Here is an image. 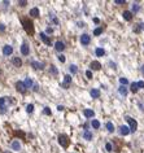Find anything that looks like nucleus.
I'll return each instance as SVG.
<instances>
[{"mask_svg":"<svg viewBox=\"0 0 144 153\" xmlns=\"http://www.w3.org/2000/svg\"><path fill=\"white\" fill-rule=\"evenodd\" d=\"M4 153H9V152H4Z\"/></svg>","mask_w":144,"mask_h":153,"instance_id":"nucleus-51","label":"nucleus"},{"mask_svg":"<svg viewBox=\"0 0 144 153\" xmlns=\"http://www.w3.org/2000/svg\"><path fill=\"white\" fill-rule=\"evenodd\" d=\"M5 101H7V97H0V108H4Z\"/></svg>","mask_w":144,"mask_h":153,"instance_id":"nucleus-31","label":"nucleus"},{"mask_svg":"<svg viewBox=\"0 0 144 153\" xmlns=\"http://www.w3.org/2000/svg\"><path fill=\"white\" fill-rule=\"evenodd\" d=\"M33 110H34V105H33V104H29V105L26 106V112H27V113H31Z\"/></svg>","mask_w":144,"mask_h":153,"instance_id":"nucleus-30","label":"nucleus"},{"mask_svg":"<svg viewBox=\"0 0 144 153\" xmlns=\"http://www.w3.org/2000/svg\"><path fill=\"white\" fill-rule=\"evenodd\" d=\"M44 113H45V114H48V116H49V114H51V110H49V108H44Z\"/></svg>","mask_w":144,"mask_h":153,"instance_id":"nucleus-39","label":"nucleus"},{"mask_svg":"<svg viewBox=\"0 0 144 153\" xmlns=\"http://www.w3.org/2000/svg\"><path fill=\"white\" fill-rule=\"evenodd\" d=\"M91 97H94V99H97V97H100V91L99 90H96V88H94V90H91Z\"/></svg>","mask_w":144,"mask_h":153,"instance_id":"nucleus-16","label":"nucleus"},{"mask_svg":"<svg viewBox=\"0 0 144 153\" xmlns=\"http://www.w3.org/2000/svg\"><path fill=\"white\" fill-rule=\"evenodd\" d=\"M55 48H56V51L57 52H62L64 49H65V44L62 43V42H56V44H55Z\"/></svg>","mask_w":144,"mask_h":153,"instance_id":"nucleus-11","label":"nucleus"},{"mask_svg":"<svg viewBox=\"0 0 144 153\" xmlns=\"http://www.w3.org/2000/svg\"><path fill=\"white\" fill-rule=\"evenodd\" d=\"M101 33H103V27H97L94 30V35H96V36H99Z\"/></svg>","mask_w":144,"mask_h":153,"instance_id":"nucleus-27","label":"nucleus"},{"mask_svg":"<svg viewBox=\"0 0 144 153\" xmlns=\"http://www.w3.org/2000/svg\"><path fill=\"white\" fill-rule=\"evenodd\" d=\"M131 92L132 94H136V92H138V90H139V87H138V83H136V82H134V83H131Z\"/></svg>","mask_w":144,"mask_h":153,"instance_id":"nucleus-21","label":"nucleus"},{"mask_svg":"<svg viewBox=\"0 0 144 153\" xmlns=\"http://www.w3.org/2000/svg\"><path fill=\"white\" fill-rule=\"evenodd\" d=\"M126 121L128 122V125H130V131L131 132H135L136 131V128H138V122H136L134 118H131V117H126Z\"/></svg>","mask_w":144,"mask_h":153,"instance_id":"nucleus-3","label":"nucleus"},{"mask_svg":"<svg viewBox=\"0 0 144 153\" xmlns=\"http://www.w3.org/2000/svg\"><path fill=\"white\" fill-rule=\"evenodd\" d=\"M122 16H123V18H125L126 21H131V20H132V13H131L130 11H125V12L122 13Z\"/></svg>","mask_w":144,"mask_h":153,"instance_id":"nucleus-13","label":"nucleus"},{"mask_svg":"<svg viewBox=\"0 0 144 153\" xmlns=\"http://www.w3.org/2000/svg\"><path fill=\"white\" fill-rule=\"evenodd\" d=\"M24 83H25V87H26V88H31V87H34V83H33V81L30 79L29 76L25 79V82H24Z\"/></svg>","mask_w":144,"mask_h":153,"instance_id":"nucleus-17","label":"nucleus"},{"mask_svg":"<svg viewBox=\"0 0 144 153\" xmlns=\"http://www.w3.org/2000/svg\"><path fill=\"white\" fill-rule=\"evenodd\" d=\"M39 36H40V39L45 43V44H47V45H52V43H51V39H49V38L47 36V35H45L44 33H40L39 34Z\"/></svg>","mask_w":144,"mask_h":153,"instance_id":"nucleus-10","label":"nucleus"},{"mask_svg":"<svg viewBox=\"0 0 144 153\" xmlns=\"http://www.w3.org/2000/svg\"><path fill=\"white\" fill-rule=\"evenodd\" d=\"M49 71H51L52 74H53V75H57V73H58V70H57V69H56L53 65H51V69H49Z\"/></svg>","mask_w":144,"mask_h":153,"instance_id":"nucleus-29","label":"nucleus"},{"mask_svg":"<svg viewBox=\"0 0 144 153\" xmlns=\"http://www.w3.org/2000/svg\"><path fill=\"white\" fill-rule=\"evenodd\" d=\"M116 4H125V0H116Z\"/></svg>","mask_w":144,"mask_h":153,"instance_id":"nucleus-40","label":"nucleus"},{"mask_svg":"<svg viewBox=\"0 0 144 153\" xmlns=\"http://www.w3.org/2000/svg\"><path fill=\"white\" fill-rule=\"evenodd\" d=\"M140 31H141V30H140V27H139V25H138V26L135 27V33H140Z\"/></svg>","mask_w":144,"mask_h":153,"instance_id":"nucleus-42","label":"nucleus"},{"mask_svg":"<svg viewBox=\"0 0 144 153\" xmlns=\"http://www.w3.org/2000/svg\"><path fill=\"white\" fill-rule=\"evenodd\" d=\"M90 66H91V69H92V70H100L101 64H100V62H97V61H92Z\"/></svg>","mask_w":144,"mask_h":153,"instance_id":"nucleus-12","label":"nucleus"},{"mask_svg":"<svg viewBox=\"0 0 144 153\" xmlns=\"http://www.w3.org/2000/svg\"><path fill=\"white\" fill-rule=\"evenodd\" d=\"M119 82H121V85H122V86H126L127 83H128V81L126 78H119Z\"/></svg>","mask_w":144,"mask_h":153,"instance_id":"nucleus-33","label":"nucleus"},{"mask_svg":"<svg viewBox=\"0 0 144 153\" xmlns=\"http://www.w3.org/2000/svg\"><path fill=\"white\" fill-rule=\"evenodd\" d=\"M119 94H121V95H123V96H126V95H127V88H126L125 86L119 87Z\"/></svg>","mask_w":144,"mask_h":153,"instance_id":"nucleus-26","label":"nucleus"},{"mask_svg":"<svg viewBox=\"0 0 144 153\" xmlns=\"http://www.w3.org/2000/svg\"><path fill=\"white\" fill-rule=\"evenodd\" d=\"M57 109H58V110H62V109H64V106H62V105H58V106H57Z\"/></svg>","mask_w":144,"mask_h":153,"instance_id":"nucleus-45","label":"nucleus"},{"mask_svg":"<svg viewBox=\"0 0 144 153\" xmlns=\"http://www.w3.org/2000/svg\"><path fill=\"white\" fill-rule=\"evenodd\" d=\"M11 147H12L13 150H20V149H21V144H20L18 140H14V141H12Z\"/></svg>","mask_w":144,"mask_h":153,"instance_id":"nucleus-14","label":"nucleus"},{"mask_svg":"<svg viewBox=\"0 0 144 153\" xmlns=\"http://www.w3.org/2000/svg\"><path fill=\"white\" fill-rule=\"evenodd\" d=\"M58 143H60V145H61V147L67 148V147H69V144H70V139H69L66 135H60V136H58Z\"/></svg>","mask_w":144,"mask_h":153,"instance_id":"nucleus-2","label":"nucleus"},{"mask_svg":"<svg viewBox=\"0 0 144 153\" xmlns=\"http://www.w3.org/2000/svg\"><path fill=\"white\" fill-rule=\"evenodd\" d=\"M119 134L121 135H123V136H126V135H128L130 134V127H127V126H121L119 127Z\"/></svg>","mask_w":144,"mask_h":153,"instance_id":"nucleus-8","label":"nucleus"},{"mask_svg":"<svg viewBox=\"0 0 144 153\" xmlns=\"http://www.w3.org/2000/svg\"><path fill=\"white\" fill-rule=\"evenodd\" d=\"M26 4H27V2H24V0H21V2H20V5L21 7H25Z\"/></svg>","mask_w":144,"mask_h":153,"instance_id":"nucleus-41","label":"nucleus"},{"mask_svg":"<svg viewBox=\"0 0 144 153\" xmlns=\"http://www.w3.org/2000/svg\"><path fill=\"white\" fill-rule=\"evenodd\" d=\"M90 42H91V36L88 34H82L81 35V43H82V45H88Z\"/></svg>","mask_w":144,"mask_h":153,"instance_id":"nucleus-4","label":"nucleus"},{"mask_svg":"<svg viewBox=\"0 0 144 153\" xmlns=\"http://www.w3.org/2000/svg\"><path fill=\"white\" fill-rule=\"evenodd\" d=\"M141 73H143V74H144V65H143V66H141Z\"/></svg>","mask_w":144,"mask_h":153,"instance_id":"nucleus-50","label":"nucleus"},{"mask_svg":"<svg viewBox=\"0 0 144 153\" xmlns=\"http://www.w3.org/2000/svg\"><path fill=\"white\" fill-rule=\"evenodd\" d=\"M138 25H139L140 30H144V24H138Z\"/></svg>","mask_w":144,"mask_h":153,"instance_id":"nucleus-44","label":"nucleus"},{"mask_svg":"<svg viewBox=\"0 0 144 153\" xmlns=\"http://www.w3.org/2000/svg\"><path fill=\"white\" fill-rule=\"evenodd\" d=\"M13 65H14V66H17V67H21V66H22V61H21V58H20V57H14V58H13Z\"/></svg>","mask_w":144,"mask_h":153,"instance_id":"nucleus-19","label":"nucleus"},{"mask_svg":"<svg viewBox=\"0 0 144 153\" xmlns=\"http://www.w3.org/2000/svg\"><path fill=\"white\" fill-rule=\"evenodd\" d=\"M136 12H139V4H132V13H136Z\"/></svg>","mask_w":144,"mask_h":153,"instance_id":"nucleus-32","label":"nucleus"},{"mask_svg":"<svg viewBox=\"0 0 144 153\" xmlns=\"http://www.w3.org/2000/svg\"><path fill=\"white\" fill-rule=\"evenodd\" d=\"M30 16H31V17H38V16H39V9H38V8H33L31 11H30Z\"/></svg>","mask_w":144,"mask_h":153,"instance_id":"nucleus-22","label":"nucleus"},{"mask_svg":"<svg viewBox=\"0 0 144 153\" xmlns=\"http://www.w3.org/2000/svg\"><path fill=\"white\" fill-rule=\"evenodd\" d=\"M3 53H4V56H11L13 53V47H12V45H4Z\"/></svg>","mask_w":144,"mask_h":153,"instance_id":"nucleus-7","label":"nucleus"},{"mask_svg":"<svg viewBox=\"0 0 144 153\" xmlns=\"http://www.w3.org/2000/svg\"><path fill=\"white\" fill-rule=\"evenodd\" d=\"M69 70H70V73H71V74H75V73L78 71V67L75 66V65H70V67H69Z\"/></svg>","mask_w":144,"mask_h":153,"instance_id":"nucleus-28","label":"nucleus"},{"mask_svg":"<svg viewBox=\"0 0 144 153\" xmlns=\"http://www.w3.org/2000/svg\"><path fill=\"white\" fill-rule=\"evenodd\" d=\"M86 76H87L88 79L92 78V73H91V70H87V71H86Z\"/></svg>","mask_w":144,"mask_h":153,"instance_id":"nucleus-35","label":"nucleus"},{"mask_svg":"<svg viewBox=\"0 0 144 153\" xmlns=\"http://www.w3.org/2000/svg\"><path fill=\"white\" fill-rule=\"evenodd\" d=\"M52 31H53V30H52V29H51V27H48V29H47V33H49V34H51V33H52Z\"/></svg>","mask_w":144,"mask_h":153,"instance_id":"nucleus-47","label":"nucleus"},{"mask_svg":"<svg viewBox=\"0 0 144 153\" xmlns=\"http://www.w3.org/2000/svg\"><path fill=\"white\" fill-rule=\"evenodd\" d=\"M91 126H92L94 128H99L100 127V122L97 119H92V122H91Z\"/></svg>","mask_w":144,"mask_h":153,"instance_id":"nucleus-25","label":"nucleus"},{"mask_svg":"<svg viewBox=\"0 0 144 153\" xmlns=\"http://www.w3.org/2000/svg\"><path fill=\"white\" fill-rule=\"evenodd\" d=\"M21 53H22L24 56H27L29 53H30V48H29V45H27L26 43H24V44L21 45Z\"/></svg>","mask_w":144,"mask_h":153,"instance_id":"nucleus-9","label":"nucleus"},{"mask_svg":"<svg viewBox=\"0 0 144 153\" xmlns=\"http://www.w3.org/2000/svg\"><path fill=\"white\" fill-rule=\"evenodd\" d=\"M83 139H86V140H92V132H90V131H86L83 132Z\"/></svg>","mask_w":144,"mask_h":153,"instance_id":"nucleus-18","label":"nucleus"},{"mask_svg":"<svg viewBox=\"0 0 144 153\" xmlns=\"http://www.w3.org/2000/svg\"><path fill=\"white\" fill-rule=\"evenodd\" d=\"M105 127H107V130H108L109 132H113V131H114V125H113L112 122H107Z\"/></svg>","mask_w":144,"mask_h":153,"instance_id":"nucleus-23","label":"nucleus"},{"mask_svg":"<svg viewBox=\"0 0 144 153\" xmlns=\"http://www.w3.org/2000/svg\"><path fill=\"white\" fill-rule=\"evenodd\" d=\"M136 83H138V87L139 88H144V82L143 81H139V82H136Z\"/></svg>","mask_w":144,"mask_h":153,"instance_id":"nucleus-36","label":"nucleus"},{"mask_svg":"<svg viewBox=\"0 0 144 153\" xmlns=\"http://www.w3.org/2000/svg\"><path fill=\"white\" fill-rule=\"evenodd\" d=\"M22 24H24L25 31H26L29 35H33V34H34V25H33V22L30 21L29 18H22Z\"/></svg>","mask_w":144,"mask_h":153,"instance_id":"nucleus-1","label":"nucleus"},{"mask_svg":"<svg viewBox=\"0 0 144 153\" xmlns=\"http://www.w3.org/2000/svg\"><path fill=\"white\" fill-rule=\"evenodd\" d=\"M94 22H95V24H99L100 21H99V18H94Z\"/></svg>","mask_w":144,"mask_h":153,"instance_id":"nucleus-46","label":"nucleus"},{"mask_svg":"<svg viewBox=\"0 0 144 153\" xmlns=\"http://www.w3.org/2000/svg\"><path fill=\"white\" fill-rule=\"evenodd\" d=\"M95 53H96V56H99V57H103V56L105 55V51H104L103 48H96Z\"/></svg>","mask_w":144,"mask_h":153,"instance_id":"nucleus-24","label":"nucleus"},{"mask_svg":"<svg viewBox=\"0 0 144 153\" xmlns=\"http://www.w3.org/2000/svg\"><path fill=\"white\" fill-rule=\"evenodd\" d=\"M83 114H85L87 118H92V117L95 116V112H94V110H91V109H85Z\"/></svg>","mask_w":144,"mask_h":153,"instance_id":"nucleus-15","label":"nucleus"},{"mask_svg":"<svg viewBox=\"0 0 144 153\" xmlns=\"http://www.w3.org/2000/svg\"><path fill=\"white\" fill-rule=\"evenodd\" d=\"M51 18H52V21H53V22H55V24H56V25L58 24V20H57V18H56V17L53 16V14H51Z\"/></svg>","mask_w":144,"mask_h":153,"instance_id":"nucleus-37","label":"nucleus"},{"mask_svg":"<svg viewBox=\"0 0 144 153\" xmlns=\"http://www.w3.org/2000/svg\"><path fill=\"white\" fill-rule=\"evenodd\" d=\"M5 30V26L4 25H0V31H4Z\"/></svg>","mask_w":144,"mask_h":153,"instance_id":"nucleus-43","label":"nucleus"},{"mask_svg":"<svg viewBox=\"0 0 144 153\" xmlns=\"http://www.w3.org/2000/svg\"><path fill=\"white\" fill-rule=\"evenodd\" d=\"M31 66H33L34 69H43V67H44V65H43L42 62H38V61H33V62H31Z\"/></svg>","mask_w":144,"mask_h":153,"instance_id":"nucleus-20","label":"nucleus"},{"mask_svg":"<svg viewBox=\"0 0 144 153\" xmlns=\"http://www.w3.org/2000/svg\"><path fill=\"white\" fill-rule=\"evenodd\" d=\"M16 88H17L18 92H21V94H25V92H26V90H27V88L25 87V83H24V82H21V81L16 83Z\"/></svg>","mask_w":144,"mask_h":153,"instance_id":"nucleus-5","label":"nucleus"},{"mask_svg":"<svg viewBox=\"0 0 144 153\" xmlns=\"http://www.w3.org/2000/svg\"><path fill=\"white\" fill-rule=\"evenodd\" d=\"M70 83H71V76H70V75H65V78H64V82H62L61 87H62V88H69Z\"/></svg>","mask_w":144,"mask_h":153,"instance_id":"nucleus-6","label":"nucleus"},{"mask_svg":"<svg viewBox=\"0 0 144 153\" xmlns=\"http://www.w3.org/2000/svg\"><path fill=\"white\" fill-rule=\"evenodd\" d=\"M58 60L61 61V62H65V56H62V55H60V56H58Z\"/></svg>","mask_w":144,"mask_h":153,"instance_id":"nucleus-38","label":"nucleus"},{"mask_svg":"<svg viewBox=\"0 0 144 153\" xmlns=\"http://www.w3.org/2000/svg\"><path fill=\"white\" fill-rule=\"evenodd\" d=\"M105 148H107V150H108V152L113 150V147H112V144H110V143H107V144H105Z\"/></svg>","mask_w":144,"mask_h":153,"instance_id":"nucleus-34","label":"nucleus"},{"mask_svg":"<svg viewBox=\"0 0 144 153\" xmlns=\"http://www.w3.org/2000/svg\"><path fill=\"white\" fill-rule=\"evenodd\" d=\"M78 26H79V27H83V26H85V24H83V22H79Z\"/></svg>","mask_w":144,"mask_h":153,"instance_id":"nucleus-48","label":"nucleus"},{"mask_svg":"<svg viewBox=\"0 0 144 153\" xmlns=\"http://www.w3.org/2000/svg\"><path fill=\"white\" fill-rule=\"evenodd\" d=\"M33 90H34V91H38V85H34V87H33Z\"/></svg>","mask_w":144,"mask_h":153,"instance_id":"nucleus-49","label":"nucleus"}]
</instances>
